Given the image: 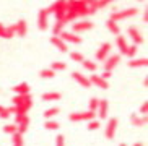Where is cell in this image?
<instances>
[{
    "label": "cell",
    "instance_id": "obj_6",
    "mask_svg": "<svg viewBox=\"0 0 148 146\" xmlns=\"http://www.w3.org/2000/svg\"><path fill=\"white\" fill-rule=\"evenodd\" d=\"M121 59H122V55H119V54H109L104 60H103L104 70L106 72H112V70L121 63Z\"/></svg>",
    "mask_w": 148,
    "mask_h": 146
},
{
    "label": "cell",
    "instance_id": "obj_21",
    "mask_svg": "<svg viewBox=\"0 0 148 146\" xmlns=\"http://www.w3.org/2000/svg\"><path fill=\"white\" fill-rule=\"evenodd\" d=\"M130 123L134 125V127H138V128H142V127H145L147 125V115H132L130 117Z\"/></svg>",
    "mask_w": 148,
    "mask_h": 146
},
{
    "label": "cell",
    "instance_id": "obj_35",
    "mask_svg": "<svg viewBox=\"0 0 148 146\" xmlns=\"http://www.w3.org/2000/svg\"><path fill=\"white\" fill-rule=\"evenodd\" d=\"M98 106H99V99H98V98H91V99H90V102H88V111L96 112V111H98Z\"/></svg>",
    "mask_w": 148,
    "mask_h": 146
},
{
    "label": "cell",
    "instance_id": "obj_19",
    "mask_svg": "<svg viewBox=\"0 0 148 146\" xmlns=\"http://www.w3.org/2000/svg\"><path fill=\"white\" fill-rule=\"evenodd\" d=\"M60 98H62V94L59 91H49V93H44V94L41 96V99H42L44 102H56V101H59Z\"/></svg>",
    "mask_w": 148,
    "mask_h": 146
},
{
    "label": "cell",
    "instance_id": "obj_9",
    "mask_svg": "<svg viewBox=\"0 0 148 146\" xmlns=\"http://www.w3.org/2000/svg\"><path fill=\"white\" fill-rule=\"evenodd\" d=\"M93 23L88 21V20H82V21H77L72 25V33H75V34H80V33H86V31L93 29Z\"/></svg>",
    "mask_w": 148,
    "mask_h": 146
},
{
    "label": "cell",
    "instance_id": "obj_40",
    "mask_svg": "<svg viewBox=\"0 0 148 146\" xmlns=\"http://www.w3.org/2000/svg\"><path fill=\"white\" fill-rule=\"evenodd\" d=\"M147 111H148V104H147V101H145V102L140 106V115H147Z\"/></svg>",
    "mask_w": 148,
    "mask_h": 146
},
{
    "label": "cell",
    "instance_id": "obj_42",
    "mask_svg": "<svg viewBox=\"0 0 148 146\" xmlns=\"http://www.w3.org/2000/svg\"><path fill=\"white\" fill-rule=\"evenodd\" d=\"M147 21H148V13L143 12V23H147Z\"/></svg>",
    "mask_w": 148,
    "mask_h": 146
},
{
    "label": "cell",
    "instance_id": "obj_33",
    "mask_svg": "<svg viewBox=\"0 0 148 146\" xmlns=\"http://www.w3.org/2000/svg\"><path fill=\"white\" fill-rule=\"evenodd\" d=\"M12 141H13V146H25V140H23V135H20V133L12 135Z\"/></svg>",
    "mask_w": 148,
    "mask_h": 146
},
{
    "label": "cell",
    "instance_id": "obj_32",
    "mask_svg": "<svg viewBox=\"0 0 148 146\" xmlns=\"http://www.w3.org/2000/svg\"><path fill=\"white\" fill-rule=\"evenodd\" d=\"M49 68L52 70V72H64V70H67V63H64V62H52L51 63V67Z\"/></svg>",
    "mask_w": 148,
    "mask_h": 146
},
{
    "label": "cell",
    "instance_id": "obj_14",
    "mask_svg": "<svg viewBox=\"0 0 148 146\" xmlns=\"http://www.w3.org/2000/svg\"><path fill=\"white\" fill-rule=\"evenodd\" d=\"M88 80H90L91 86L95 85V86H98L99 89H108V88H109V83H108V81H104V80H103V78H101L99 75H96V73H91V75L88 76Z\"/></svg>",
    "mask_w": 148,
    "mask_h": 146
},
{
    "label": "cell",
    "instance_id": "obj_36",
    "mask_svg": "<svg viewBox=\"0 0 148 146\" xmlns=\"http://www.w3.org/2000/svg\"><path fill=\"white\" fill-rule=\"evenodd\" d=\"M70 59L73 62H77V63H82V62L85 60V57H83L82 52H70Z\"/></svg>",
    "mask_w": 148,
    "mask_h": 146
},
{
    "label": "cell",
    "instance_id": "obj_41",
    "mask_svg": "<svg viewBox=\"0 0 148 146\" xmlns=\"http://www.w3.org/2000/svg\"><path fill=\"white\" fill-rule=\"evenodd\" d=\"M99 76L103 78V80H104V81H108L109 78L112 76V72H106V70H104V72H103V73H101V75H99Z\"/></svg>",
    "mask_w": 148,
    "mask_h": 146
},
{
    "label": "cell",
    "instance_id": "obj_37",
    "mask_svg": "<svg viewBox=\"0 0 148 146\" xmlns=\"http://www.w3.org/2000/svg\"><path fill=\"white\" fill-rule=\"evenodd\" d=\"M3 133H7V135H15L16 133V125L15 123H7L3 127Z\"/></svg>",
    "mask_w": 148,
    "mask_h": 146
},
{
    "label": "cell",
    "instance_id": "obj_27",
    "mask_svg": "<svg viewBox=\"0 0 148 146\" xmlns=\"http://www.w3.org/2000/svg\"><path fill=\"white\" fill-rule=\"evenodd\" d=\"M82 67L86 70V72H91V73H95L96 70H98V63L93 62V60H86V59L82 62Z\"/></svg>",
    "mask_w": 148,
    "mask_h": 146
},
{
    "label": "cell",
    "instance_id": "obj_1",
    "mask_svg": "<svg viewBox=\"0 0 148 146\" xmlns=\"http://www.w3.org/2000/svg\"><path fill=\"white\" fill-rule=\"evenodd\" d=\"M12 102L18 109V114H28L29 109L33 107L31 94H15V98L12 99Z\"/></svg>",
    "mask_w": 148,
    "mask_h": 146
},
{
    "label": "cell",
    "instance_id": "obj_26",
    "mask_svg": "<svg viewBox=\"0 0 148 146\" xmlns=\"http://www.w3.org/2000/svg\"><path fill=\"white\" fill-rule=\"evenodd\" d=\"M59 114H60V109L59 107H49V109H46V111H44V119H46V120H52L54 117L56 115H59Z\"/></svg>",
    "mask_w": 148,
    "mask_h": 146
},
{
    "label": "cell",
    "instance_id": "obj_12",
    "mask_svg": "<svg viewBox=\"0 0 148 146\" xmlns=\"http://www.w3.org/2000/svg\"><path fill=\"white\" fill-rule=\"evenodd\" d=\"M117 119L116 117H112V119H109L108 120V125H106V130H104V135L108 140H114V136H116V130H117Z\"/></svg>",
    "mask_w": 148,
    "mask_h": 146
},
{
    "label": "cell",
    "instance_id": "obj_2",
    "mask_svg": "<svg viewBox=\"0 0 148 146\" xmlns=\"http://www.w3.org/2000/svg\"><path fill=\"white\" fill-rule=\"evenodd\" d=\"M135 15H138V8H135V7H132V8H125V10H119V12H112L111 15H109V20L111 21H122V20H127V18H132L135 16Z\"/></svg>",
    "mask_w": 148,
    "mask_h": 146
},
{
    "label": "cell",
    "instance_id": "obj_28",
    "mask_svg": "<svg viewBox=\"0 0 148 146\" xmlns=\"http://www.w3.org/2000/svg\"><path fill=\"white\" fill-rule=\"evenodd\" d=\"M64 28H65V23H62V21H56V23H54V26H52V36L59 38V34H60L62 31H65Z\"/></svg>",
    "mask_w": 148,
    "mask_h": 146
},
{
    "label": "cell",
    "instance_id": "obj_7",
    "mask_svg": "<svg viewBox=\"0 0 148 146\" xmlns=\"http://www.w3.org/2000/svg\"><path fill=\"white\" fill-rule=\"evenodd\" d=\"M49 15H51V10L47 8H41L39 15H38V28L41 31H47L49 28Z\"/></svg>",
    "mask_w": 148,
    "mask_h": 146
},
{
    "label": "cell",
    "instance_id": "obj_5",
    "mask_svg": "<svg viewBox=\"0 0 148 146\" xmlns=\"http://www.w3.org/2000/svg\"><path fill=\"white\" fill-rule=\"evenodd\" d=\"M49 10H51V13H54L56 21H62V23H64V16H65V2H64V0L54 2V3L49 7Z\"/></svg>",
    "mask_w": 148,
    "mask_h": 146
},
{
    "label": "cell",
    "instance_id": "obj_20",
    "mask_svg": "<svg viewBox=\"0 0 148 146\" xmlns=\"http://www.w3.org/2000/svg\"><path fill=\"white\" fill-rule=\"evenodd\" d=\"M88 7H90V10H91V13L95 15L98 10L101 8H106V7H109V2H98V0H88Z\"/></svg>",
    "mask_w": 148,
    "mask_h": 146
},
{
    "label": "cell",
    "instance_id": "obj_11",
    "mask_svg": "<svg viewBox=\"0 0 148 146\" xmlns=\"http://www.w3.org/2000/svg\"><path fill=\"white\" fill-rule=\"evenodd\" d=\"M111 49H112V44L111 42H103L99 46V49L96 50V54H95V57H96V60H99V62H103L106 59V57L111 54Z\"/></svg>",
    "mask_w": 148,
    "mask_h": 146
},
{
    "label": "cell",
    "instance_id": "obj_34",
    "mask_svg": "<svg viewBox=\"0 0 148 146\" xmlns=\"http://www.w3.org/2000/svg\"><path fill=\"white\" fill-rule=\"evenodd\" d=\"M101 127V122L98 120V119H95V120H90L86 125V130L88 132H95V130H98Z\"/></svg>",
    "mask_w": 148,
    "mask_h": 146
},
{
    "label": "cell",
    "instance_id": "obj_44",
    "mask_svg": "<svg viewBox=\"0 0 148 146\" xmlns=\"http://www.w3.org/2000/svg\"><path fill=\"white\" fill-rule=\"evenodd\" d=\"M119 146H127V145H125V143H121V145H119Z\"/></svg>",
    "mask_w": 148,
    "mask_h": 146
},
{
    "label": "cell",
    "instance_id": "obj_39",
    "mask_svg": "<svg viewBox=\"0 0 148 146\" xmlns=\"http://www.w3.org/2000/svg\"><path fill=\"white\" fill-rule=\"evenodd\" d=\"M56 146H65V138H64V135H57L56 136Z\"/></svg>",
    "mask_w": 148,
    "mask_h": 146
},
{
    "label": "cell",
    "instance_id": "obj_16",
    "mask_svg": "<svg viewBox=\"0 0 148 146\" xmlns=\"http://www.w3.org/2000/svg\"><path fill=\"white\" fill-rule=\"evenodd\" d=\"M72 78H73L80 86H83V88H90V86H91V83H90L88 76H85V75L80 73V72H73V73H72Z\"/></svg>",
    "mask_w": 148,
    "mask_h": 146
},
{
    "label": "cell",
    "instance_id": "obj_30",
    "mask_svg": "<svg viewBox=\"0 0 148 146\" xmlns=\"http://www.w3.org/2000/svg\"><path fill=\"white\" fill-rule=\"evenodd\" d=\"M44 128L49 130V132H56V130L60 128V123L57 120H46V123H44Z\"/></svg>",
    "mask_w": 148,
    "mask_h": 146
},
{
    "label": "cell",
    "instance_id": "obj_45",
    "mask_svg": "<svg viewBox=\"0 0 148 146\" xmlns=\"http://www.w3.org/2000/svg\"><path fill=\"white\" fill-rule=\"evenodd\" d=\"M2 109H3V106H0V112H2Z\"/></svg>",
    "mask_w": 148,
    "mask_h": 146
},
{
    "label": "cell",
    "instance_id": "obj_8",
    "mask_svg": "<svg viewBox=\"0 0 148 146\" xmlns=\"http://www.w3.org/2000/svg\"><path fill=\"white\" fill-rule=\"evenodd\" d=\"M59 38L64 41L65 44H82L83 42V39L80 38L78 34H75V33H72V31H62L60 34H59Z\"/></svg>",
    "mask_w": 148,
    "mask_h": 146
},
{
    "label": "cell",
    "instance_id": "obj_25",
    "mask_svg": "<svg viewBox=\"0 0 148 146\" xmlns=\"http://www.w3.org/2000/svg\"><path fill=\"white\" fill-rule=\"evenodd\" d=\"M106 28H108V31H109V33H112L114 36H119V34H121V26H119L116 21H111V20H108V21H106Z\"/></svg>",
    "mask_w": 148,
    "mask_h": 146
},
{
    "label": "cell",
    "instance_id": "obj_15",
    "mask_svg": "<svg viewBox=\"0 0 148 146\" xmlns=\"http://www.w3.org/2000/svg\"><path fill=\"white\" fill-rule=\"evenodd\" d=\"M116 44H117V49H119V55H125L127 49H129V44H127V39L125 36H116Z\"/></svg>",
    "mask_w": 148,
    "mask_h": 146
},
{
    "label": "cell",
    "instance_id": "obj_23",
    "mask_svg": "<svg viewBox=\"0 0 148 146\" xmlns=\"http://www.w3.org/2000/svg\"><path fill=\"white\" fill-rule=\"evenodd\" d=\"M51 44H52V46H56V47L59 49L60 52H69V46H67V44L64 42L60 38H56V36H52V38H51Z\"/></svg>",
    "mask_w": 148,
    "mask_h": 146
},
{
    "label": "cell",
    "instance_id": "obj_38",
    "mask_svg": "<svg viewBox=\"0 0 148 146\" xmlns=\"http://www.w3.org/2000/svg\"><path fill=\"white\" fill-rule=\"evenodd\" d=\"M12 117V112H10L8 107H3L2 109V112H0V119H3V120H7V119H10Z\"/></svg>",
    "mask_w": 148,
    "mask_h": 146
},
{
    "label": "cell",
    "instance_id": "obj_17",
    "mask_svg": "<svg viewBox=\"0 0 148 146\" xmlns=\"http://www.w3.org/2000/svg\"><path fill=\"white\" fill-rule=\"evenodd\" d=\"M15 33H16L18 38H25V36L28 34V25H26L25 20L16 21V25H15Z\"/></svg>",
    "mask_w": 148,
    "mask_h": 146
},
{
    "label": "cell",
    "instance_id": "obj_10",
    "mask_svg": "<svg viewBox=\"0 0 148 146\" xmlns=\"http://www.w3.org/2000/svg\"><path fill=\"white\" fill-rule=\"evenodd\" d=\"M127 36L134 41L135 46L143 44V41H145V38L142 36V33L138 31V28H137V26H129V29H127Z\"/></svg>",
    "mask_w": 148,
    "mask_h": 146
},
{
    "label": "cell",
    "instance_id": "obj_22",
    "mask_svg": "<svg viewBox=\"0 0 148 146\" xmlns=\"http://www.w3.org/2000/svg\"><path fill=\"white\" fill-rule=\"evenodd\" d=\"M15 94H29V85L28 83H18L12 88Z\"/></svg>",
    "mask_w": 148,
    "mask_h": 146
},
{
    "label": "cell",
    "instance_id": "obj_13",
    "mask_svg": "<svg viewBox=\"0 0 148 146\" xmlns=\"http://www.w3.org/2000/svg\"><path fill=\"white\" fill-rule=\"evenodd\" d=\"M108 112H109V102L106 99H99V106H98V111H96V117H99L98 120L108 119Z\"/></svg>",
    "mask_w": 148,
    "mask_h": 146
},
{
    "label": "cell",
    "instance_id": "obj_31",
    "mask_svg": "<svg viewBox=\"0 0 148 146\" xmlns=\"http://www.w3.org/2000/svg\"><path fill=\"white\" fill-rule=\"evenodd\" d=\"M137 50H138V46H135V44L129 46V49H127V52H125V57L129 59V60H132V59H137Z\"/></svg>",
    "mask_w": 148,
    "mask_h": 146
},
{
    "label": "cell",
    "instance_id": "obj_18",
    "mask_svg": "<svg viewBox=\"0 0 148 146\" xmlns=\"http://www.w3.org/2000/svg\"><path fill=\"white\" fill-rule=\"evenodd\" d=\"M129 67L130 68H145L148 65V59L147 57H140V59H132V60H129Z\"/></svg>",
    "mask_w": 148,
    "mask_h": 146
},
{
    "label": "cell",
    "instance_id": "obj_29",
    "mask_svg": "<svg viewBox=\"0 0 148 146\" xmlns=\"http://www.w3.org/2000/svg\"><path fill=\"white\" fill-rule=\"evenodd\" d=\"M39 76L42 78V80H52V78L56 76V72H52L51 68H47V67H46V68H42L39 72Z\"/></svg>",
    "mask_w": 148,
    "mask_h": 146
},
{
    "label": "cell",
    "instance_id": "obj_43",
    "mask_svg": "<svg viewBox=\"0 0 148 146\" xmlns=\"http://www.w3.org/2000/svg\"><path fill=\"white\" fill-rule=\"evenodd\" d=\"M3 28H5V26L2 25V23H0V33H2V31H3Z\"/></svg>",
    "mask_w": 148,
    "mask_h": 146
},
{
    "label": "cell",
    "instance_id": "obj_4",
    "mask_svg": "<svg viewBox=\"0 0 148 146\" xmlns=\"http://www.w3.org/2000/svg\"><path fill=\"white\" fill-rule=\"evenodd\" d=\"M96 119V112L91 111H83V112H72L69 115L70 122H90Z\"/></svg>",
    "mask_w": 148,
    "mask_h": 146
},
{
    "label": "cell",
    "instance_id": "obj_3",
    "mask_svg": "<svg viewBox=\"0 0 148 146\" xmlns=\"http://www.w3.org/2000/svg\"><path fill=\"white\" fill-rule=\"evenodd\" d=\"M70 3L73 7V10L77 12V15L82 18H86L90 15H93L90 7H88V0H70Z\"/></svg>",
    "mask_w": 148,
    "mask_h": 146
},
{
    "label": "cell",
    "instance_id": "obj_24",
    "mask_svg": "<svg viewBox=\"0 0 148 146\" xmlns=\"http://www.w3.org/2000/svg\"><path fill=\"white\" fill-rule=\"evenodd\" d=\"M16 36V33H15V25L12 26H5L3 31L0 33V38H3V39H12Z\"/></svg>",
    "mask_w": 148,
    "mask_h": 146
}]
</instances>
